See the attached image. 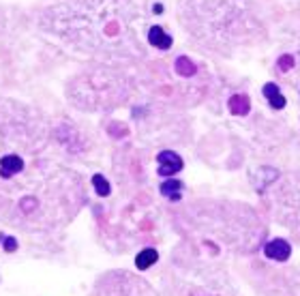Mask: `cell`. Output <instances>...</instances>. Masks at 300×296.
<instances>
[{
	"label": "cell",
	"instance_id": "obj_5",
	"mask_svg": "<svg viewBox=\"0 0 300 296\" xmlns=\"http://www.w3.org/2000/svg\"><path fill=\"white\" fill-rule=\"evenodd\" d=\"M277 219L300 236V174H290L272 193Z\"/></svg>",
	"mask_w": 300,
	"mask_h": 296
},
{
	"label": "cell",
	"instance_id": "obj_2",
	"mask_svg": "<svg viewBox=\"0 0 300 296\" xmlns=\"http://www.w3.org/2000/svg\"><path fill=\"white\" fill-rule=\"evenodd\" d=\"M129 0H62L43 9L39 26L77 51L116 60H140L144 48Z\"/></svg>",
	"mask_w": 300,
	"mask_h": 296
},
{
	"label": "cell",
	"instance_id": "obj_4",
	"mask_svg": "<svg viewBox=\"0 0 300 296\" xmlns=\"http://www.w3.org/2000/svg\"><path fill=\"white\" fill-rule=\"evenodd\" d=\"M133 77L120 67L93 64L77 73L67 86V99L82 112H109L133 93Z\"/></svg>",
	"mask_w": 300,
	"mask_h": 296
},
{
	"label": "cell",
	"instance_id": "obj_1",
	"mask_svg": "<svg viewBox=\"0 0 300 296\" xmlns=\"http://www.w3.org/2000/svg\"><path fill=\"white\" fill-rule=\"evenodd\" d=\"M84 202L80 174L54 161H37L0 185V223L17 232L51 234L67 228Z\"/></svg>",
	"mask_w": 300,
	"mask_h": 296
},
{
	"label": "cell",
	"instance_id": "obj_11",
	"mask_svg": "<svg viewBox=\"0 0 300 296\" xmlns=\"http://www.w3.org/2000/svg\"><path fill=\"white\" fill-rule=\"evenodd\" d=\"M264 95H266V99L270 101V105L275 107V109H281L285 105V97L281 95V90H279L277 84H266L264 86Z\"/></svg>",
	"mask_w": 300,
	"mask_h": 296
},
{
	"label": "cell",
	"instance_id": "obj_6",
	"mask_svg": "<svg viewBox=\"0 0 300 296\" xmlns=\"http://www.w3.org/2000/svg\"><path fill=\"white\" fill-rule=\"evenodd\" d=\"M95 296H159V294L142 277L125 273V270H114V273L103 275L97 281Z\"/></svg>",
	"mask_w": 300,
	"mask_h": 296
},
{
	"label": "cell",
	"instance_id": "obj_8",
	"mask_svg": "<svg viewBox=\"0 0 300 296\" xmlns=\"http://www.w3.org/2000/svg\"><path fill=\"white\" fill-rule=\"evenodd\" d=\"M19 172H24V159L19 154H6V157L0 161V176L2 178H13L17 176Z\"/></svg>",
	"mask_w": 300,
	"mask_h": 296
},
{
	"label": "cell",
	"instance_id": "obj_15",
	"mask_svg": "<svg viewBox=\"0 0 300 296\" xmlns=\"http://www.w3.org/2000/svg\"><path fill=\"white\" fill-rule=\"evenodd\" d=\"M93 183H95V189L99 196H107L109 193V185H107V180L101 176V174H97V176L93 178Z\"/></svg>",
	"mask_w": 300,
	"mask_h": 296
},
{
	"label": "cell",
	"instance_id": "obj_12",
	"mask_svg": "<svg viewBox=\"0 0 300 296\" xmlns=\"http://www.w3.org/2000/svg\"><path fill=\"white\" fill-rule=\"evenodd\" d=\"M249 107H251V101L247 95H234L230 99V109H232V114H236V116H245L249 112Z\"/></svg>",
	"mask_w": 300,
	"mask_h": 296
},
{
	"label": "cell",
	"instance_id": "obj_14",
	"mask_svg": "<svg viewBox=\"0 0 300 296\" xmlns=\"http://www.w3.org/2000/svg\"><path fill=\"white\" fill-rule=\"evenodd\" d=\"M154 262H156V251H154V249H146V251H142V253L138 255V260H135V264H138V268H148V266H152Z\"/></svg>",
	"mask_w": 300,
	"mask_h": 296
},
{
	"label": "cell",
	"instance_id": "obj_10",
	"mask_svg": "<svg viewBox=\"0 0 300 296\" xmlns=\"http://www.w3.org/2000/svg\"><path fill=\"white\" fill-rule=\"evenodd\" d=\"M148 43L152 45V48H159V49H169L172 48V37H169L161 26H152V28L148 30Z\"/></svg>",
	"mask_w": 300,
	"mask_h": 296
},
{
	"label": "cell",
	"instance_id": "obj_9",
	"mask_svg": "<svg viewBox=\"0 0 300 296\" xmlns=\"http://www.w3.org/2000/svg\"><path fill=\"white\" fill-rule=\"evenodd\" d=\"M264 251H266V255H268V257L279 260V262H283V260H288V257H290V245L285 243L283 238H275V241H270L264 247Z\"/></svg>",
	"mask_w": 300,
	"mask_h": 296
},
{
	"label": "cell",
	"instance_id": "obj_13",
	"mask_svg": "<svg viewBox=\"0 0 300 296\" xmlns=\"http://www.w3.org/2000/svg\"><path fill=\"white\" fill-rule=\"evenodd\" d=\"M180 191H182V183H178V180H167V183H163L161 187V193L163 196H167L169 199H180Z\"/></svg>",
	"mask_w": 300,
	"mask_h": 296
},
{
	"label": "cell",
	"instance_id": "obj_7",
	"mask_svg": "<svg viewBox=\"0 0 300 296\" xmlns=\"http://www.w3.org/2000/svg\"><path fill=\"white\" fill-rule=\"evenodd\" d=\"M159 174H163V176H172V174L180 172L182 170V159L176 154L174 150H163L159 152Z\"/></svg>",
	"mask_w": 300,
	"mask_h": 296
},
{
	"label": "cell",
	"instance_id": "obj_3",
	"mask_svg": "<svg viewBox=\"0 0 300 296\" xmlns=\"http://www.w3.org/2000/svg\"><path fill=\"white\" fill-rule=\"evenodd\" d=\"M178 22L201 49L234 56L268 37L249 0H178Z\"/></svg>",
	"mask_w": 300,
	"mask_h": 296
}]
</instances>
